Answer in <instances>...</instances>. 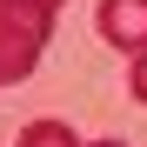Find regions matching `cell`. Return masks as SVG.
Segmentation results:
<instances>
[{
	"instance_id": "1",
	"label": "cell",
	"mask_w": 147,
	"mask_h": 147,
	"mask_svg": "<svg viewBox=\"0 0 147 147\" xmlns=\"http://www.w3.org/2000/svg\"><path fill=\"white\" fill-rule=\"evenodd\" d=\"M47 27H54V13L40 0H0V87L34 74L40 47H47Z\"/></svg>"
},
{
	"instance_id": "2",
	"label": "cell",
	"mask_w": 147,
	"mask_h": 147,
	"mask_svg": "<svg viewBox=\"0 0 147 147\" xmlns=\"http://www.w3.org/2000/svg\"><path fill=\"white\" fill-rule=\"evenodd\" d=\"M94 27H100V40L120 47V54H147V0H100Z\"/></svg>"
},
{
	"instance_id": "3",
	"label": "cell",
	"mask_w": 147,
	"mask_h": 147,
	"mask_svg": "<svg viewBox=\"0 0 147 147\" xmlns=\"http://www.w3.org/2000/svg\"><path fill=\"white\" fill-rule=\"evenodd\" d=\"M20 147H87V140L74 134L67 120H34V127L20 134Z\"/></svg>"
},
{
	"instance_id": "4",
	"label": "cell",
	"mask_w": 147,
	"mask_h": 147,
	"mask_svg": "<svg viewBox=\"0 0 147 147\" xmlns=\"http://www.w3.org/2000/svg\"><path fill=\"white\" fill-rule=\"evenodd\" d=\"M127 87H134V100L147 107V54H134V74H127Z\"/></svg>"
},
{
	"instance_id": "5",
	"label": "cell",
	"mask_w": 147,
	"mask_h": 147,
	"mask_svg": "<svg viewBox=\"0 0 147 147\" xmlns=\"http://www.w3.org/2000/svg\"><path fill=\"white\" fill-rule=\"evenodd\" d=\"M40 7H47V13H54V7H60V0H40Z\"/></svg>"
},
{
	"instance_id": "6",
	"label": "cell",
	"mask_w": 147,
	"mask_h": 147,
	"mask_svg": "<svg viewBox=\"0 0 147 147\" xmlns=\"http://www.w3.org/2000/svg\"><path fill=\"white\" fill-rule=\"evenodd\" d=\"M94 147H120V140H94Z\"/></svg>"
}]
</instances>
